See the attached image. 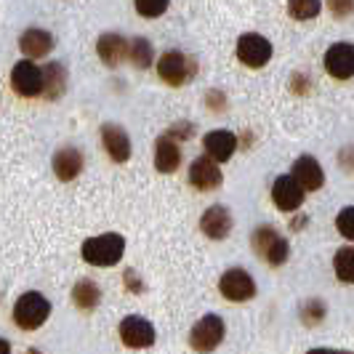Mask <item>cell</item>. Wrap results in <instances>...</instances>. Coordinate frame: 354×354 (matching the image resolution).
<instances>
[{"label": "cell", "instance_id": "cell-24", "mask_svg": "<svg viewBox=\"0 0 354 354\" xmlns=\"http://www.w3.org/2000/svg\"><path fill=\"white\" fill-rule=\"evenodd\" d=\"M333 269L341 283H354V248H341L333 259Z\"/></svg>", "mask_w": 354, "mask_h": 354}, {"label": "cell", "instance_id": "cell-19", "mask_svg": "<svg viewBox=\"0 0 354 354\" xmlns=\"http://www.w3.org/2000/svg\"><path fill=\"white\" fill-rule=\"evenodd\" d=\"M181 162V149L171 136H160L155 144V168L160 174H174Z\"/></svg>", "mask_w": 354, "mask_h": 354}, {"label": "cell", "instance_id": "cell-27", "mask_svg": "<svg viewBox=\"0 0 354 354\" xmlns=\"http://www.w3.org/2000/svg\"><path fill=\"white\" fill-rule=\"evenodd\" d=\"M336 230L341 232L346 240H352L354 243V205H349V208H344V211L338 213Z\"/></svg>", "mask_w": 354, "mask_h": 354}, {"label": "cell", "instance_id": "cell-29", "mask_svg": "<svg viewBox=\"0 0 354 354\" xmlns=\"http://www.w3.org/2000/svg\"><path fill=\"white\" fill-rule=\"evenodd\" d=\"M328 6L336 17H349L354 11V0H328Z\"/></svg>", "mask_w": 354, "mask_h": 354}, {"label": "cell", "instance_id": "cell-6", "mask_svg": "<svg viewBox=\"0 0 354 354\" xmlns=\"http://www.w3.org/2000/svg\"><path fill=\"white\" fill-rule=\"evenodd\" d=\"M237 59L245 67L259 70V67L269 64V59H272V43L259 32H245L237 40Z\"/></svg>", "mask_w": 354, "mask_h": 354}, {"label": "cell", "instance_id": "cell-9", "mask_svg": "<svg viewBox=\"0 0 354 354\" xmlns=\"http://www.w3.org/2000/svg\"><path fill=\"white\" fill-rule=\"evenodd\" d=\"M325 72L336 80L354 77V46L352 43H336L325 51Z\"/></svg>", "mask_w": 354, "mask_h": 354}, {"label": "cell", "instance_id": "cell-1", "mask_svg": "<svg viewBox=\"0 0 354 354\" xmlns=\"http://www.w3.org/2000/svg\"><path fill=\"white\" fill-rule=\"evenodd\" d=\"M125 240L120 234H99L83 243V259L91 266H115L123 259Z\"/></svg>", "mask_w": 354, "mask_h": 354}, {"label": "cell", "instance_id": "cell-18", "mask_svg": "<svg viewBox=\"0 0 354 354\" xmlns=\"http://www.w3.org/2000/svg\"><path fill=\"white\" fill-rule=\"evenodd\" d=\"M53 171H56V176L62 178V181H72V178L83 171V155H80V149H75V147L59 149L53 155Z\"/></svg>", "mask_w": 354, "mask_h": 354}, {"label": "cell", "instance_id": "cell-7", "mask_svg": "<svg viewBox=\"0 0 354 354\" xmlns=\"http://www.w3.org/2000/svg\"><path fill=\"white\" fill-rule=\"evenodd\" d=\"M304 197H306V189L301 187V181L296 176H290V174H285V176H277L274 178V187H272V200H274V205L285 213H293L299 211L304 205Z\"/></svg>", "mask_w": 354, "mask_h": 354}, {"label": "cell", "instance_id": "cell-11", "mask_svg": "<svg viewBox=\"0 0 354 354\" xmlns=\"http://www.w3.org/2000/svg\"><path fill=\"white\" fill-rule=\"evenodd\" d=\"M120 338L131 349H147L155 344V328L142 317H125L120 322Z\"/></svg>", "mask_w": 354, "mask_h": 354}, {"label": "cell", "instance_id": "cell-21", "mask_svg": "<svg viewBox=\"0 0 354 354\" xmlns=\"http://www.w3.org/2000/svg\"><path fill=\"white\" fill-rule=\"evenodd\" d=\"M99 299H102V293H99V285L93 280H80L72 288V301L80 309H93L99 304Z\"/></svg>", "mask_w": 354, "mask_h": 354}, {"label": "cell", "instance_id": "cell-30", "mask_svg": "<svg viewBox=\"0 0 354 354\" xmlns=\"http://www.w3.org/2000/svg\"><path fill=\"white\" fill-rule=\"evenodd\" d=\"M11 352V344H8V341H3V338H0V354H8Z\"/></svg>", "mask_w": 354, "mask_h": 354}, {"label": "cell", "instance_id": "cell-3", "mask_svg": "<svg viewBox=\"0 0 354 354\" xmlns=\"http://www.w3.org/2000/svg\"><path fill=\"white\" fill-rule=\"evenodd\" d=\"M253 248L259 253V259H264L266 264L280 266L288 261L290 248H288V240L277 230L272 227H259L253 232Z\"/></svg>", "mask_w": 354, "mask_h": 354}, {"label": "cell", "instance_id": "cell-17", "mask_svg": "<svg viewBox=\"0 0 354 354\" xmlns=\"http://www.w3.org/2000/svg\"><path fill=\"white\" fill-rule=\"evenodd\" d=\"M19 48L27 59H43L46 53H51L53 37L46 30H27L24 35L19 37Z\"/></svg>", "mask_w": 354, "mask_h": 354}, {"label": "cell", "instance_id": "cell-25", "mask_svg": "<svg viewBox=\"0 0 354 354\" xmlns=\"http://www.w3.org/2000/svg\"><path fill=\"white\" fill-rule=\"evenodd\" d=\"M152 59H155V53H152L149 40H147V37H136V40L131 43V62H133V67L147 70V67L152 64Z\"/></svg>", "mask_w": 354, "mask_h": 354}, {"label": "cell", "instance_id": "cell-22", "mask_svg": "<svg viewBox=\"0 0 354 354\" xmlns=\"http://www.w3.org/2000/svg\"><path fill=\"white\" fill-rule=\"evenodd\" d=\"M43 75H46V88H43L46 96L48 99H59L64 86H67V72H64V67L62 64H48L43 70Z\"/></svg>", "mask_w": 354, "mask_h": 354}, {"label": "cell", "instance_id": "cell-5", "mask_svg": "<svg viewBox=\"0 0 354 354\" xmlns=\"http://www.w3.org/2000/svg\"><path fill=\"white\" fill-rule=\"evenodd\" d=\"M224 319L218 315H205V317L195 322L192 333H189V344L197 352H213L221 341H224Z\"/></svg>", "mask_w": 354, "mask_h": 354}, {"label": "cell", "instance_id": "cell-4", "mask_svg": "<svg viewBox=\"0 0 354 354\" xmlns=\"http://www.w3.org/2000/svg\"><path fill=\"white\" fill-rule=\"evenodd\" d=\"M218 290H221V296L230 299V301H237V304L250 301V299L256 296V280L250 277L245 269L234 266V269H227V272L221 274Z\"/></svg>", "mask_w": 354, "mask_h": 354}, {"label": "cell", "instance_id": "cell-14", "mask_svg": "<svg viewBox=\"0 0 354 354\" xmlns=\"http://www.w3.org/2000/svg\"><path fill=\"white\" fill-rule=\"evenodd\" d=\"M102 142H104L106 155L115 160V162H125V160L131 158V139H128V133H125L120 125L106 123L102 128Z\"/></svg>", "mask_w": 354, "mask_h": 354}, {"label": "cell", "instance_id": "cell-8", "mask_svg": "<svg viewBox=\"0 0 354 354\" xmlns=\"http://www.w3.org/2000/svg\"><path fill=\"white\" fill-rule=\"evenodd\" d=\"M11 86L17 91L19 96H24V99H32L37 93H43L46 88V75L40 67H35L30 59L27 62H19L14 72H11Z\"/></svg>", "mask_w": 354, "mask_h": 354}, {"label": "cell", "instance_id": "cell-2", "mask_svg": "<svg viewBox=\"0 0 354 354\" xmlns=\"http://www.w3.org/2000/svg\"><path fill=\"white\" fill-rule=\"evenodd\" d=\"M48 315H51V304H48L46 296H40L35 290L24 293L17 301V306H14V322H17L21 330H35V328H40L48 319Z\"/></svg>", "mask_w": 354, "mask_h": 354}, {"label": "cell", "instance_id": "cell-28", "mask_svg": "<svg viewBox=\"0 0 354 354\" xmlns=\"http://www.w3.org/2000/svg\"><path fill=\"white\" fill-rule=\"evenodd\" d=\"M322 317H325L322 301H306V306H304V322L306 325H317V322H322Z\"/></svg>", "mask_w": 354, "mask_h": 354}, {"label": "cell", "instance_id": "cell-13", "mask_svg": "<svg viewBox=\"0 0 354 354\" xmlns=\"http://www.w3.org/2000/svg\"><path fill=\"white\" fill-rule=\"evenodd\" d=\"M200 230H203V234H208L211 240H224V237H230V232H232L230 208H224V205H211L208 211L203 213V218H200Z\"/></svg>", "mask_w": 354, "mask_h": 354}, {"label": "cell", "instance_id": "cell-23", "mask_svg": "<svg viewBox=\"0 0 354 354\" xmlns=\"http://www.w3.org/2000/svg\"><path fill=\"white\" fill-rule=\"evenodd\" d=\"M322 3L319 0H288V14L296 21H309V19L319 17Z\"/></svg>", "mask_w": 354, "mask_h": 354}, {"label": "cell", "instance_id": "cell-16", "mask_svg": "<svg viewBox=\"0 0 354 354\" xmlns=\"http://www.w3.org/2000/svg\"><path fill=\"white\" fill-rule=\"evenodd\" d=\"M203 147L216 162H227L237 149V136L232 131H211V133H205Z\"/></svg>", "mask_w": 354, "mask_h": 354}, {"label": "cell", "instance_id": "cell-10", "mask_svg": "<svg viewBox=\"0 0 354 354\" xmlns=\"http://www.w3.org/2000/svg\"><path fill=\"white\" fill-rule=\"evenodd\" d=\"M158 72L168 86H184L192 75V64L181 51H165L158 62Z\"/></svg>", "mask_w": 354, "mask_h": 354}, {"label": "cell", "instance_id": "cell-15", "mask_svg": "<svg viewBox=\"0 0 354 354\" xmlns=\"http://www.w3.org/2000/svg\"><path fill=\"white\" fill-rule=\"evenodd\" d=\"M293 176L301 181V187L306 192H317L325 184V174H322V165L312 155H301L293 165Z\"/></svg>", "mask_w": 354, "mask_h": 354}, {"label": "cell", "instance_id": "cell-12", "mask_svg": "<svg viewBox=\"0 0 354 354\" xmlns=\"http://www.w3.org/2000/svg\"><path fill=\"white\" fill-rule=\"evenodd\" d=\"M189 181L192 187H197L200 192H211V189H218L221 187V168L216 165V160L208 155V158H197L189 168Z\"/></svg>", "mask_w": 354, "mask_h": 354}, {"label": "cell", "instance_id": "cell-26", "mask_svg": "<svg viewBox=\"0 0 354 354\" xmlns=\"http://www.w3.org/2000/svg\"><path fill=\"white\" fill-rule=\"evenodd\" d=\"M168 3H171V0H136V11L147 19H158L165 14Z\"/></svg>", "mask_w": 354, "mask_h": 354}, {"label": "cell", "instance_id": "cell-20", "mask_svg": "<svg viewBox=\"0 0 354 354\" xmlns=\"http://www.w3.org/2000/svg\"><path fill=\"white\" fill-rule=\"evenodd\" d=\"M96 51H99V56L104 59V64H109V67H118L120 62H123L125 56L131 53V48H128V43H125L120 35H112V32H106V35L99 37V43H96Z\"/></svg>", "mask_w": 354, "mask_h": 354}]
</instances>
